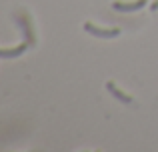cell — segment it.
<instances>
[{"label": "cell", "instance_id": "1", "mask_svg": "<svg viewBox=\"0 0 158 152\" xmlns=\"http://www.w3.org/2000/svg\"><path fill=\"white\" fill-rule=\"evenodd\" d=\"M14 20H16V24H18V28L22 30L24 40H26L30 46H36V34H34V26H32L30 16H28L24 10H20V12L14 14Z\"/></svg>", "mask_w": 158, "mask_h": 152}, {"label": "cell", "instance_id": "2", "mask_svg": "<svg viewBox=\"0 0 158 152\" xmlns=\"http://www.w3.org/2000/svg\"><path fill=\"white\" fill-rule=\"evenodd\" d=\"M84 28L88 34L96 36V38H104V40H110V38H116V36H120V30L118 28H98L96 24L92 22H84Z\"/></svg>", "mask_w": 158, "mask_h": 152}, {"label": "cell", "instance_id": "3", "mask_svg": "<svg viewBox=\"0 0 158 152\" xmlns=\"http://www.w3.org/2000/svg\"><path fill=\"white\" fill-rule=\"evenodd\" d=\"M146 6V0H132V2H112V8L118 12H138Z\"/></svg>", "mask_w": 158, "mask_h": 152}, {"label": "cell", "instance_id": "4", "mask_svg": "<svg viewBox=\"0 0 158 152\" xmlns=\"http://www.w3.org/2000/svg\"><path fill=\"white\" fill-rule=\"evenodd\" d=\"M106 90L116 98V100L122 102V104H132V96H130V94H126V92H122V90H120L112 80H108V82H106Z\"/></svg>", "mask_w": 158, "mask_h": 152}, {"label": "cell", "instance_id": "5", "mask_svg": "<svg viewBox=\"0 0 158 152\" xmlns=\"http://www.w3.org/2000/svg\"><path fill=\"white\" fill-rule=\"evenodd\" d=\"M28 46H30L28 42H22V44H18V46H12V48H0V58H16V56L24 54Z\"/></svg>", "mask_w": 158, "mask_h": 152}, {"label": "cell", "instance_id": "6", "mask_svg": "<svg viewBox=\"0 0 158 152\" xmlns=\"http://www.w3.org/2000/svg\"><path fill=\"white\" fill-rule=\"evenodd\" d=\"M150 10H152V12H156V10H158V0H154V2L150 4Z\"/></svg>", "mask_w": 158, "mask_h": 152}]
</instances>
